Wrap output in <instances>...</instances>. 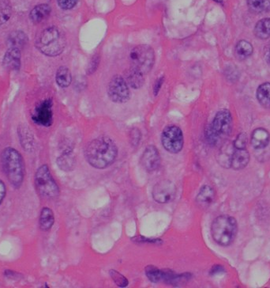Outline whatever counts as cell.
I'll return each instance as SVG.
<instances>
[{"label": "cell", "mask_w": 270, "mask_h": 288, "mask_svg": "<svg viewBox=\"0 0 270 288\" xmlns=\"http://www.w3.org/2000/svg\"><path fill=\"white\" fill-rule=\"evenodd\" d=\"M118 155V149L113 140L101 136L90 142L85 151V158L89 165L96 169L110 167Z\"/></svg>", "instance_id": "obj_1"}, {"label": "cell", "mask_w": 270, "mask_h": 288, "mask_svg": "<svg viewBox=\"0 0 270 288\" xmlns=\"http://www.w3.org/2000/svg\"><path fill=\"white\" fill-rule=\"evenodd\" d=\"M3 171L15 189H19L25 178V162L22 154L13 147L4 149L0 156Z\"/></svg>", "instance_id": "obj_2"}, {"label": "cell", "mask_w": 270, "mask_h": 288, "mask_svg": "<svg viewBox=\"0 0 270 288\" xmlns=\"http://www.w3.org/2000/svg\"><path fill=\"white\" fill-rule=\"evenodd\" d=\"M36 49L50 57L60 56L65 49L66 38L57 27L52 26L43 29L36 40Z\"/></svg>", "instance_id": "obj_3"}, {"label": "cell", "mask_w": 270, "mask_h": 288, "mask_svg": "<svg viewBox=\"0 0 270 288\" xmlns=\"http://www.w3.org/2000/svg\"><path fill=\"white\" fill-rule=\"evenodd\" d=\"M238 231V224L233 216H218L211 225V234L213 239L221 246H229L233 244Z\"/></svg>", "instance_id": "obj_4"}, {"label": "cell", "mask_w": 270, "mask_h": 288, "mask_svg": "<svg viewBox=\"0 0 270 288\" xmlns=\"http://www.w3.org/2000/svg\"><path fill=\"white\" fill-rule=\"evenodd\" d=\"M233 116L230 111L222 109L215 116L213 122L205 131V137L211 145H216L220 139L228 137L233 130Z\"/></svg>", "instance_id": "obj_5"}, {"label": "cell", "mask_w": 270, "mask_h": 288, "mask_svg": "<svg viewBox=\"0 0 270 288\" xmlns=\"http://www.w3.org/2000/svg\"><path fill=\"white\" fill-rule=\"evenodd\" d=\"M130 67L146 74L150 72L155 64V53L150 46L141 45L132 49L129 56Z\"/></svg>", "instance_id": "obj_6"}, {"label": "cell", "mask_w": 270, "mask_h": 288, "mask_svg": "<svg viewBox=\"0 0 270 288\" xmlns=\"http://www.w3.org/2000/svg\"><path fill=\"white\" fill-rule=\"evenodd\" d=\"M36 191L40 196L48 199H55L60 196V188L52 176L46 164L38 168L35 175Z\"/></svg>", "instance_id": "obj_7"}, {"label": "cell", "mask_w": 270, "mask_h": 288, "mask_svg": "<svg viewBox=\"0 0 270 288\" xmlns=\"http://www.w3.org/2000/svg\"><path fill=\"white\" fill-rule=\"evenodd\" d=\"M161 142L164 148L171 154L180 152L184 143L182 130L175 125L166 127L161 135Z\"/></svg>", "instance_id": "obj_8"}, {"label": "cell", "mask_w": 270, "mask_h": 288, "mask_svg": "<svg viewBox=\"0 0 270 288\" xmlns=\"http://www.w3.org/2000/svg\"><path fill=\"white\" fill-rule=\"evenodd\" d=\"M108 95L115 103L127 102L130 98V91L125 78L120 75L112 77L110 82L108 83Z\"/></svg>", "instance_id": "obj_9"}, {"label": "cell", "mask_w": 270, "mask_h": 288, "mask_svg": "<svg viewBox=\"0 0 270 288\" xmlns=\"http://www.w3.org/2000/svg\"><path fill=\"white\" fill-rule=\"evenodd\" d=\"M176 196V187L169 180H162L153 187V198L158 203H168Z\"/></svg>", "instance_id": "obj_10"}, {"label": "cell", "mask_w": 270, "mask_h": 288, "mask_svg": "<svg viewBox=\"0 0 270 288\" xmlns=\"http://www.w3.org/2000/svg\"><path fill=\"white\" fill-rule=\"evenodd\" d=\"M53 101L45 99L37 105L32 115V120L36 125L50 127L53 123Z\"/></svg>", "instance_id": "obj_11"}, {"label": "cell", "mask_w": 270, "mask_h": 288, "mask_svg": "<svg viewBox=\"0 0 270 288\" xmlns=\"http://www.w3.org/2000/svg\"><path fill=\"white\" fill-rule=\"evenodd\" d=\"M141 163L148 172H153L158 170L161 163L160 154L155 146L146 147L141 157Z\"/></svg>", "instance_id": "obj_12"}, {"label": "cell", "mask_w": 270, "mask_h": 288, "mask_svg": "<svg viewBox=\"0 0 270 288\" xmlns=\"http://www.w3.org/2000/svg\"><path fill=\"white\" fill-rule=\"evenodd\" d=\"M3 65L8 71H19L21 67L20 49L9 48L4 55Z\"/></svg>", "instance_id": "obj_13"}, {"label": "cell", "mask_w": 270, "mask_h": 288, "mask_svg": "<svg viewBox=\"0 0 270 288\" xmlns=\"http://www.w3.org/2000/svg\"><path fill=\"white\" fill-rule=\"evenodd\" d=\"M270 134L266 129L258 128L254 130L251 135L250 143L256 150L265 148L269 144Z\"/></svg>", "instance_id": "obj_14"}, {"label": "cell", "mask_w": 270, "mask_h": 288, "mask_svg": "<svg viewBox=\"0 0 270 288\" xmlns=\"http://www.w3.org/2000/svg\"><path fill=\"white\" fill-rule=\"evenodd\" d=\"M250 161V154L245 149H235L231 159V167L235 171H240L245 168Z\"/></svg>", "instance_id": "obj_15"}, {"label": "cell", "mask_w": 270, "mask_h": 288, "mask_svg": "<svg viewBox=\"0 0 270 288\" xmlns=\"http://www.w3.org/2000/svg\"><path fill=\"white\" fill-rule=\"evenodd\" d=\"M216 196L214 189L209 185L202 187L196 197V203L202 209H206L213 203Z\"/></svg>", "instance_id": "obj_16"}, {"label": "cell", "mask_w": 270, "mask_h": 288, "mask_svg": "<svg viewBox=\"0 0 270 288\" xmlns=\"http://www.w3.org/2000/svg\"><path fill=\"white\" fill-rule=\"evenodd\" d=\"M124 78L128 85L133 89H139L143 87L145 82L144 74L132 67L125 71Z\"/></svg>", "instance_id": "obj_17"}, {"label": "cell", "mask_w": 270, "mask_h": 288, "mask_svg": "<svg viewBox=\"0 0 270 288\" xmlns=\"http://www.w3.org/2000/svg\"><path fill=\"white\" fill-rule=\"evenodd\" d=\"M52 8L48 4H39L30 11L29 18L34 24H39L49 18Z\"/></svg>", "instance_id": "obj_18"}, {"label": "cell", "mask_w": 270, "mask_h": 288, "mask_svg": "<svg viewBox=\"0 0 270 288\" xmlns=\"http://www.w3.org/2000/svg\"><path fill=\"white\" fill-rule=\"evenodd\" d=\"M55 223V216L53 210L49 208H43L40 212L39 225L40 230L49 231Z\"/></svg>", "instance_id": "obj_19"}, {"label": "cell", "mask_w": 270, "mask_h": 288, "mask_svg": "<svg viewBox=\"0 0 270 288\" xmlns=\"http://www.w3.org/2000/svg\"><path fill=\"white\" fill-rule=\"evenodd\" d=\"M256 97L260 105L265 109H270V84L265 83L258 87Z\"/></svg>", "instance_id": "obj_20"}, {"label": "cell", "mask_w": 270, "mask_h": 288, "mask_svg": "<svg viewBox=\"0 0 270 288\" xmlns=\"http://www.w3.org/2000/svg\"><path fill=\"white\" fill-rule=\"evenodd\" d=\"M28 37L22 31H15L10 34L8 39V45L9 48L22 49L27 44Z\"/></svg>", "instance_id": "obj_21"}, {"label": "cell", "mask_w": 270, "mask_h": 288, "mask_svg": "<svg viewBox=\"0 0 270 288\" xmlns=\"http://www.w3.org/2000/svg\"><path fill=\"white\" fill-rule=\"evenodd\" d=\"M254 34L261 40H266L270 37V18H263L254 27Z\"/></svg>", "instance_id": "obj_22"}, {"label": "cell", "mask_w": 270, "mask_h": 288, "mask_svg": "<svg viewBox=\"0 0 270 288\" xmlns=\"http://www.w3.org/2000/svg\"><path fill=\"white\" fill-rule=\"evenodd\" d=\"M253 46L250 42L241 40L238 42L235 49L236 56L240 60H245L253 54Z\"/></svg>", "instance_id": "obj_23"}, {"label": "cell", "mask_w": 270, "mask_h": 288, "mask_svg": "<svg viewBox=\"0 0 270 288\" xmlns=\"http://www.w3.org/2000/svg\"><path fill=\"white\" fill-rule=\"evenodd\" d=\"M56 81L58 85L62 88L68 87L72 81L71 73L68 67H60L56 71Z\"/></svg>", "instance_id": "obj_24"}, {"label": "cell", "mask_w": 270, "mask_h": 288, "mask_svg": "<svg viewBox=\"0 0 270 288\" xmlns=\"http://www.w3.org/2000/svg\"><path fill=\"white\" fill-rule=\"evenodd\" d=\"M247 6L253 13H267L270 11V0H247Z\"/></svg>", "instance_id": "obj_25"}, {"label": "cell", "mask_w": 270, "mask_h": 288, "mask_svg": "<svg viewBox=\"0 0 270 288\" xmlns=\"http://www.w3.org/2000/svg\"><path fill=\"white\" fill-rule=\"evenodd\" d=\"M146 275L153 283H159L163 279V270L154 265H149L146 268Z\"/></svg>", "instance_id": "obj_26"}, {"label": "cell", "mask_w": 270, "mask_h": 288, "mask_svg": "<svg viewBox=\"0 0 270 288\" xmlns=\"http://www.w3.org/2000/svg\"><path fill=\"white\" fill-rule=\"evenodd\" d=\"M12 15V8L7 1L0 2V25L8 22Z\"/></svg>", "instance_id": "obj_27"}, {"label": "cell", "mask_w": 270, "mask_h": 288, "mask_svg": "<svg viewBox=\"0 0 270 288\" xmlns=\"http://www.w3.org/2000/svg\"><path fill=\"white\" fill-rule=\"evenodd\" d=\"M58 164H59V167L63 171H70L73 170V167L74 166V160L68 154H64V155L59 158Z\"/></svg>", "instance_id": "obj_28"}, {"label": "cell", "mask_w": 270, "mask_h": 288, "mask_svg": "<svg viewBox=\"0 0 270 288\" xmlns=\"http://www.w3.org/2000/svg\"><path fill=\"white\" fill-rule=\"evenodd\" d=\"M109 274H110L111 277L113 279L115 284H117V286H120V287H125V286H127L128 280L122 274L115 270L109 271Z\"/></svg>", "instance_id": "obj_29"}, {"label": "cell", "mask_w": 270, "mask_h": 288, "mask_svg": "<svg viewBox=\"0 0 270 288\" xmlns=\"http://www.w3.org/2000/svg\"><path fill=\"white\" fill-rule=\"evenodd\" d=\"M247 144V136L245 133L238 135L234 141L235 149H245Z\"/></svg>", "instance_id": "obj_30"}, {"label": "cell", "mask_w": 270, "mask_h": 288, "mask_svg": "<svg viewBox=\"0 0 270 288\" xmlns=\"http://www.w3.org/2000/svg\"><path fill=\"white\" fill-rule=\"evenodd\" d=\"M19 136H20L21 141L24 140V142H25V143L23 144L24 148H26V147H32L33 138L31 139L32 134H30V133H27V132L25 130V134H24L23 130L19 131Z\"/></svg>", "instance_id": "obj_31"}, {"label": "cell", "mask_w": 270, "mask_h": 288, "mask_svg": "<svg viewBox=\"0 0 270 288\" xmlns=\"http://www.w3.org/2000/svg\"><path fill=\"white\" fill-rule=\"evenodd\" d=\"M78 0H58V4L63 10H70L75 7Z\"/></svg>", "instance_id": "obj_32"}, {"label": "cell", "mask_w": 270, "mask_h": 288, "mask_svg": "<svg viewBox=\"0 0 270 288\" xmlns=\"http://www.w3.org/2000/svg\"><path fill=\"white\" fill-rule=\"evenodd\" d=\"M99 62V55H96V56L93 57L91 62H90L89 66H88V74H93V73L95 72L96 70H97V68L98 67Z\"/></svg>", "instance_id": "obj_33"}, {"label": "cell", "mask_w": 270, "mask_h": 288, "mask_svg": "<svg viewBox=\"0 0 270 288\" xmlns=\"http://www.w3.org/2000/svg\"><path fill=\"white\" fill-rule=\"evenodd\" d=\"M164 77H160L154 84V86H153V94H154L155 96H157L158 95V93L160 92L161 87H162L163 84H164Z\"/></svg>", "instance_id": "obj_34"}, {"label": "cell", "mask_w": 270, "mask_h": 288, "mask_svg": "<svg viewBox=\"0 0 270 288\" xmlns=\"http://www.w3.org/2000/svg\"><path fill=\"white\" fill-rule=\"evenodd\" d=\"M140 139V132L137 129H133V132H131V142L133 143V145L136 147L139 144Z\"/></svg>", "instance_id": "obj_35"}, {"label": "cell", "mask_w": 270, "mask_h": 288, "mask_svg": "<svg viewBox=\"0 0 270 288\" xmlns=\"http://www.w3.org/2000/svg\"><path fill=\"white\" fill-rule=\"evenodd\" d=\"M7 195V188L5 184L2 180H0V205L2 204L3 201L5 199Z\"/></svg>", "instance_id": "obj_36"}, {"label": "cell", "mask_w": 270, "mask_h": 288, "mask_svg": "<svg viewBox=\"0 0 270 288\" xmlns=\"http://www.w3.org/2000/svg\"><path fill=\"white\" fill-rule=\"evenodd\" d=\"M223 270V267L221 265H215L213 268H212V270H211V274H216L218 272H220L221 271Z\"/></svg>", "instance_id": "obj_37"}, {"label": "cell", "mask_w": 270, "mask_h": 288, "mask_svg": "<svg viewBox=\"0 0 270 288\" xmlns=\"http://www.w3.org/2000/svg\"><path fill=\"white\" fill-rule=\"evenodd\" d=\"M265 60L267 64L270 67V48L266 49L265 52Z\"/></svg>", "instance_id": "obj_38"}, {"label": "cell", "mask_w": 270, "mask_h": 288, "mask_svg": "<svg viewBox=\"0 0 270 288\" xmlns=\"http://www.w3.org/2000/svg\"><path fill=\"white\" fill-rule=\"evenodd\" d=\"M215 2L218 3V4H222L223 1L222 0H214Z\"/></svg>", "instance_id": "obj_39"}]
</instances>
